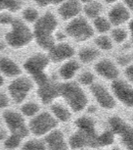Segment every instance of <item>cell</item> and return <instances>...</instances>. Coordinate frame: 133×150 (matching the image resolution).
<instances>
[{
    "mask_svg": "<svg viewBox=\"0 0 133 150\" xmlns=\"http://www.w3.org/2000/svg\"><path fill=\"white\" fill-rule=\"evenodd\" d=\"M57 28V20L51 13H46L37 19L34 25L33 35L37 44L43 49L50 50L55 45L53 33Z\"/></svg>",
    "mask_w": 133,
    "mask_h": 150,
    "instance_id": "cell-1",
    "label": "cell"
},
{
    "mask_svg": "<svg viewBox=\"0 0 133 150\" xmlns=\"http://www.w3.org/2000/svg\"><path fill=\"white\" fill-rule=\"evenodd\" d=\"M60 95H62L75 112H79L85 108L87 96L80 86L75 83L60 84Z\"/></svg>",
    "mask_w": 133,
    "mask_h": 150,
    "instance_id": "cell-2",
    "label": "cell"
},
{
    "mask_svg": "<svg viewBox=\"0 0 133 150\" xmlns=\"http://www.w3.org/2000/svg\"><path fill=\"white\" fill-rule=\"evenodd\" d=\"M11 25L12 30L6 35V40L11 47L21 48L32 41L33 35L27 25L20 20H13Z\"/></svg>",
    "mask_w": 133,
    "mask_h": 150,
    "instance_id": "cell-3",
    "label": "cell"
},
{
    "mask_svg": "<svg viewBox=\"0 0 133 150\" xmlns=\"http://www.w3.org/2000/svg\"><path fill=\"white\" fill-rule=\"evenodd\" d=\"M66 32L76 41H85L93 36V29L84 18H75L66 28Z\"/></svg>",
    "mask_w": 133,
    "mask_h": 150,
    "instance_id": "cell-4",
    "label": "cell"
},
{
    "mask_svg": "<svg viewBox=\"0 0 133 150\" xmlns=\"http://www.w3.org/2000/svg\"><path fill=\"white\" fill-rule=\"evenodd\" d=\"M58 126V122L49 113L43 112L30 121L29 129L34 135L40 137L53 131Z\"/></svg>",
    "mask_w": 133,
    "mask_h": 150,
    "instance_id": "cell-5",
    "label": "cell"
},
{
    "mask_svg": "<svg viewBox=\"0 0 133 150\" xmlns=\"http://www.w3.org/2000/svg\"><path fill=\"white\" fill-rule=\"evenodd\" d=\"M109 124L112 132L120 137L121 141L127 150H133V128L118 116L110 118Z\"/></svg>",
    "mask_w": 133,
    "mask_h": 150,
    "instance_id": "cell-6",
    "label": "cell"
},
{
    "mask_svg": "<svg viewBox=\"0 0 133 150\" xmlns=\"http://www.w3.org/2000/svg\"><path fill=\"white\" fill-rule=\"evenodd\" d=\"M98 137L96 131L79 129L70 137L69 144L72 149H79L83 147L98 148Z\"/></svg>",
    "mask_w": 133,
    "mask_h": 150,
    "instance_id": "cell-7",
    "label": "cell"
},
{
    "mask_svg": "<svg viewBox=\"0 0 133 150\" xmlns=\"http://www.w3.org/2000/svg\"><path fill=\"white\" fill-rule=\"evenodd\" d=\"M3 119L12 134L24 138L29 135L30 129L25 126V120L21 114L7 110L3 113Z\"/></svg>",
    "mask_w": 133,
    "mask_h": 150,
    "instance_id": "cell-8",
    "label": "cell"
},
{
    "mask_svg": "<svg viewBox=\"0 0 133 150\" xmlns=\"http://www.w3.org/2000/svg\"><path fill=\"white\" fill-rule=\"evenodd\" d=\"M32 88V83L27 78L16 79L8 86V90L11 97L16 103H21L27 97V93Z\"/></svg>",
    "mask_w": 133,
    "mask_h": 150,
    "instance_id": "cell-9",
    "label": "cell"
},
{
    "mask_svg": "<svg viewBox=\"0 0 133 150\" xmlns=\"http://www.w3.org/2000/svg\"><path fill=\"white\" fill-rule=\"evenodd\" d=\"M112 89L117 98L128 107H133V87L123 81H115Z\"/></svg>",
    "mask_w": 133,
    "mask_h": 150,
    "instance_id": "cell-10",
    "label": "cell"
},
{
    "mask_svg": "<svg viewBox=\"0 0 133 150\" xmlns=\"http://www.w3.org/2000/svg\"><path fill=\"white\" fill-rule=\"evenodd\" d=\"M49 64V59L47 56L43 54H35L30 57L25 62L24 67L27 73L30 74L32 77L44 73L45 68Z\"/></svg>",
    "mask_w": 133,
    "mask_h": 150,
    "instance_id": "cell-11",
    "label": "cell"
},
{
    "mask_svg": "<svg viewBox=\"0 0 133 150\" xmlns=\"http://www.w3.org/2000/svg\"><path fill=\"white\" fill-rule=\"evenodd\" d=\"M37 94L44 104L52 102L55 98L60 96V84L48 80L44 83L38 86Z\"/></svg>",
    "mask_w": 133,
    "mask_h": 150,
    "instance_id": "cell-12",
    "label": "cell"
},
{
    "mask_svg": "<svg viewBox=\"0 0 133 150\" xmlns=\"http://www.w3.org/2000/svg\"><path fill=\"white\" fill-rule=\"evenodd\" d=\"M91 91L95 96L99 105L105 109H113L115 106V101L110 92L101 84H92Z\"/></svg>",
    "mask_w": 133,
    "mask_h": 150,
    "instance_id": "cell-13",
    "label": "cell"
},
{
    "mask_svg": "<svg viewBox=\"0 0 133 150\" xmlns=\"http://www.w3.org/2000/svg\"><path fill=\"white\" fill-rule=\"evenodd\" d=\"M75 54L73 48L68 43H59L49 50V57L53 62H62L72 57Z\"/></svg>",
    "mask_w": 133,
    "mask_h": 150,
    "instance_id": "cell-14",
    "label": "cell"
},
{
    "mask_svg": "<svg viewBox=\"0 0 133 150\" xmlns=\"http://www.w3.org/2000/svg\"><path fill=\"white\" fill-rule=\"evenodd\" d=\"M45 143L47 144L48 150H69L64 135L61 131L54 129L44 138Z\"/></svg>",
    "mask_w": 133,
    "mask_h": 150,
    "instance_id": "cell-15",
    "label": "cell"
},
{
    "mask_svg": "<svg viewBox=\"0 0 133 150\" xmlns=\"http://www.w3.org/2000/svg\"><path fill=\"white\" fill-rule=\"evenodd\" d=\"M95 70L99 75L107 80H115L118 77V70L115 65L108 59H104L98 62L95 66Z\"/></svg>",
    "mask_w": 133,
    "mask_h": 150,
    "instance_id": "cell-16",
    "label": "cell"
},
{
    "mask_svg": "<svg viewBox=\"0 0 133 150\" xmlns=\"http://www.w3.org/2000/svg\"><path fill=\"white\" fill-rule=\"evenodd\" d=\"M80 12V3L77 0H68L59 8V14L63 19L70 20L75 18Z\"/></svg>",
    "mask_w": 133,
    "mask_h": 150,
    "instance_id": "cell-17",
    "label": "cell"
},
{
    "mask_svg": "<svg viewBox=\"0 0 133 150\" xmlns=\"http://www.w3.org/2000/svg\"><path fill=\"white\" fill-rule=\"evenodd\" d=\"M129 12L122 5H117L109 13V19L110 23H112L115 26H120L123 24L129 19Z\"/></svg>",
    "mask_w": 133,
    "mask_h": 150,
    "instance_id": "cell-18",
    "label": "cell"
},
{
    "mask_svg": "<svg viewBox=\"0 0 133 150\" xmlns=\"http://www.w3.org/2000/svg\"><path fill=\"white\" fill-rule=\"evenodd\" d=\"M0 71L7 77H16L21 74V69L10 58L0 59Z\"/></svg>",
    "mask_w": 133,
    "mask_h": 150,
    "instance_id": "cell-19",
    "label": "cell"
},
{
    "mask_svg": "<svg viewBox=\"0 0 133 150\" xmlns=\"http://www.w3.org/2000/svg\"><path fill=\"white\" fill-rule=\"evenodd\" d=\"M78 69L79 65L75 61H69L60 68V75L64 80H70Z\"/></svg>",
    "mask_w": 133,
    "mask_h": 150,
    "instance_id": "cell-20",
    "label": "cell"
},
{
    "mask_svg": "<svg viewBox=\"0 0 133 150\" xmlns=\"http://www.w3.org/2000/svg\"><path fill=\"white\" fill-rule=\"evenodd\" d=\"M51 111L62 122L69 121L70 117H72L70 112L68 109L65 108L64 106H62L61 104H54V105H52L51 106Z\"/></svg>",
    "mask_w": 133,
    "mask_h": 150,
    "instance_id": "cell-21",
    "label": "cell"
},
{
    "mask_svg": "<svg viewBox=\"0 0 133 150\" xmlns=\"http://www.w3.org/2000/svg\"><path fill=\"white\" fill-rule=\"evenodd\" d=\"M99 52L94 48L86 47L79 51V59L84 63H90L98 57Z\"/></svg>",
    "mask_w": 133,
    "mask_h": 150,
    "instance_id": "cell-22",
    "label": "cell"
},
{
    "mask_svg": "<svg viewBox=\"0 0 133 150\" xmlns=\"http://www.w3.org/2000/svg\"><path fill=\"white\" fill-rule=\"evenodd\" d=\"M84 12L89 18H97L102 12V5L98 2L91 1L84 7Z\"/></svg>",
    "mask_w": 133,
    "mask_h": 150,
    "instance_id": "cell-23",
    "label": "cell"
},
{
    "mask_svg": "<svg viewBox=\"0 0 133 150\" xmlns=\"http://www.w3.org/2000/svg\"><path fill=\"white\" fill-rule=\"evenodd\" d=\"M75 126L83 131H95V124L92 119L88 117H80L75 122Z\"/></svg>",
    "mask_w": 133,
    "mask_h": 150,
    "instance_id": "cell-24",
    "label": "cell"
},
{
    "mask_svg": "<svg viewBox=\"0 0 133 150\" xmlns=\"http://www.w3.org/2000/svg\"><path fill=\"white\" fill-rule=\"evenodd\" d=\"M22 6L21 0H0V10L7 9L12 12L19 10Z\"/></svg>",
    "mask_w": 133,
    "mask_h": 150,
    "instance_id": "cell-25",
    "label": "cell"
},
{
    "mask_svg": "<svg viewBox=\"0 0 133 150\" xmlns=\"http://www.w3.org/2000/svg\"><path fill=\"white\" fill-rule=\"evenodd\" d=\"M114 140H115L114 132L112 131H106L98 137V147L110 145V144L114 142Z\"/></svg>",
    "mask_w": 133,
    "mask_h": 150,
    "instance_id": "cell-26",
    "label": "cell"
},
{
    "mask_svg": "<svg viewBox=\"0 0 133 150\" xmlns=\"http://www.w3.org/2000/svg\"><path fill=\"white\" fill-rule=\"evenodd\" d=\"M40 107H39L38 104L33 103V102H30V103H25L22 106L21 111L25 116H27V117H32V116H34L36 113L39 111Z\"/></svg>",
    "mask_w": 133,
    "mask_h": 150,
    "instance_id": "cell-27",
    "label": "cell"
},
{
    "mask_svg": "<svg viewBox=\"0 0 133 150\" xmlns=\"http://www.w3.org/2000/svg\"><path fill=\"white\" fill-rule=\"evenodd\" d=\"M94 26L99 33H107L111 28V24L104 17H97L94 21Z\"/></svg>",
    "mask_w": 133,
    "mask_h": 150,
    "instance_id": "cell-28",
    "label": "cell"
},
{
    "mask_svg": "<svg viewBox=\"0 0 133 150\" xmlns=\"http://www.w3.org/2000/svg\"><path fill=\"white\" fill-rule=\"evenodd\" d=\"M22 150H46V146L43 141L38 139H32L25 143Z\"/></svg>",
    "mask_w": 133,
    "mask_h": 150,
    "instance_id": "cell-29",
    "label": "cell"
},
{
    "mask_svg": "<svg viewBox=\"0 0 133 150\" xmlns=\"http://www.w3.org/2000/svg\"><path fill=\"white\" fill-rule=\"evenodd\" d=\"M22 138L15 134H11L9 137L6 138V140L4 141V146L7 149H16L17 147H19L20 143H21Z\"/></svg>",
    "mask_w": 133,
    "mask_h": 150,
    "instance_id": "cell-30",
    "label": "cell"
},
{
    "mask_svg": "<svg viewBox=\"0 0 133 150\" xmlns=\"http://www.w3.org/2000/svg\"><path fill=\"white\" fill-rule=\"evenodd\" d=\"M96 45L101 48L102 50H110L112 48V41L108 36H105V35H102V36H99V38H96Z\"/></svg>",
    "mask_w": 133,
    "mask_h": 150,
    "instance_id": "cell-31",
    "label": "cell"
},
{
    "mask_svg": "<svg viewBox=\"0 0 133 150\" xmlns=\"http://www.w3.org/2000/svg\"><path fill=\"white\" fill-rule=\"evenodd\" d=\"M23 16H24L25 20L27 22H30V23H33L35 21H37L38 19V13L37 11L33 8H27L24 13H23Z\"/></svg>",
    "mask_w": 133,
    "mask_h": 150,
    "instance_id": "cell-32",
    "label": "cell"
},
{
    "mask_svg": "<svg viewBox=\"0 0 133 150\" xmlns=\"http://www.w3.org/2000/svg\"><path fill=\"white\" fill-rule=\"evenodd\" d=\"M112 36L115 42L120 43V42H123L126 39L127 33L125 30L122 29H115L112 32Z\"/></svg>",
    "mask_w": 133,
    "mask_h": 150,
    "instance_id": "cell-33",
    "label": "cell"
},
{
    "mask_svg": "<svg viewBox=\"0 0 133 150\" xmlns=\"http://www.w3.org/2000/svg\"><path fill=\"white\" fill-rule=\"evenodd\" d=\"M79 81H80V83L84 84V86H89V84H91L93 81H94V76H93L91 73L85 72L80 76Z\"/></svg>",
    "mask_w": 133,
    "mask_h": 150,
    "instance_id": "cell-34",
    "label": "cell"
},
{
    "mask_svg": "<svg viewBox=\"0 0 133 150\" xmlns=\"http://www.w3.org/2000/svg\"><path fill=\"white\" fill-rule=\"evenodd\" d=\"M9 105V98L6 94L0 92V109L6 108Z\"/></svg>",
    "mask_w": 133,
    "mask_h": 150,
    "instance_id": "cell-35",
    "label": "cell"
},
{
    "mask_svg": "<svg viewBox=\"0 0 133 150\" xmlns=\"http://www.w3.org/2000/svg\"><path fill=\"white\" fill-rule=\"evenodd\" d=\"M132 59L133 58L130 55H121L120 57L118 58V64L124 66V65H127L128 63H130Z\"/></svg>",
    "mask_w": 133,
    "mask_h": 150,
    "instance_id": "cell-36",
    "label": "cell"
},
{
    "mask_svg": "<svg viewBox=\"0 0 133 150\" xmlns=\"http://www.w3.org/2000/svg\"><path fill=\"white\" fill-rule=\"evenodd\" d=\"M13 18L12 16L8 15V14H3V15L0 16V24L3 25H7V24H11L13 22Z\"/></svg>",
    "mask_w": 133,
    "mask_h": 150,
    "instance_id": "cell-37",
    "label": "cell"
},
{
    "mask_svg": "<svg viewBox=\"0 0 133 150\" xmlns=\"http://www.w3.org/2000/svg\"><path fill=\"white\" fill-rule=\"evenodd\" d=\"M125 76H126V78L133 83V64H131L130 66H128L126 68Z\"/></svg>",
    "mask_w": 133,
    "mask_h": 150,
    "instance_id": "cell-38",
    "label": "cell"
},
{
    "mask_svg": "<svg viewBox=\"0 0 133 150\" xmlns=\"http://www.w3.org/2000/svg\"><path fill=\"white\" fill-rule=\"evenodd\" d=\"M34 1L39 5V6H46V5L50 3L49 0H34Z\"/></svg>",
    "mask_w": 133,
    "mask_h": 150,
    "instance_id": "cell-39",
    "label": "cell"
},
{
    "mask_svg": "<svg viewBox=\"0 0 133 150\" xmlns=\"http://www.w3.org/2000/svg\"><path fill=\"white\" fill-rule=\"evenodd\" d=\"M124 3L126 4V6L128 7L130 10L133 11V0H124Z\"/></svg>",
    "mask_w": 133,
    "mask_h": 150,
    "instance_id": "cell-40",
    "label": "cell"
},
{
    "mask_svg": "<svg viewBox=\"0 0 133 150\" xmlns=\"http://www.w3.org/2000/svg\"><path fill=\"white\" fill-rule=\"evenodd\" d=\"M7 137V134H6V131L3 129L2 128H0V140L4 139L5 137Z\"/></svg>",
    "mask_w": 133,
    "mask_h": 150,
    "instance_id": "cell-41",
    "label": "cell"
},
{
    "mask_svg": "<svg viewBox=\"0 0 133 150\" xmlns=\"http://www.w3.org/2000/svg\"><path fill=\"white\" fill-rule=\"evenodd\" d=\"M50 3L52 4H59V3H62V2H64L65 0H49Z\"/></svg>",
    "mask_w": 133,
    "mask_h": 150,
    "instance_id": "cell-42",
    "label": "cell"
},
{
    "mask_svg": "<svg viewBox=\"0 0 133 150\" xmlns=\"http://www.w3.org/2000/svg\"><path fill=\"white\" fill-rule=\"evenodd\" d=\"M129 29H130V32H131V35H132V42H133V20L130 22L129 24Z\"/></svg>",
    "mask_w": 133,
    "mask_h": 150,
    "instance_id": "cell-43",
    "label": "cell"
},
{
    "mask_svg": "<svg viewBox=\"0 0 133 150\" xmlns=\"http://www.w3.org/2000/svg\"><path fill=\"white\" fill-rule=\"evenodd\" d=\"M3 83H4V79H3V77L1 76V74H0V86H3Z\"/></svg>",
    "mask_w": 133,
    "mask_h": 150,
    "instance_id": "cell-44",
    "label": "cell"
},
{
    "mask_svg": "<svg viewBox=\"0 0 133 150\" xmlns=\"http://www.w3.org/2000/svg\"><path fill=\"white\" fill-rule=\"evenodd\" d=\"M95 110H96L95 107H94V106H91V107H90V108H89L88 111H89V112H95Z\"/></svg>",
    "mask_w": 133,
    "mask_h": 150,
    "instance_id": "cell-45",
    "label": "cell"
},
{
    "mask_svg": "<svg viewBox=\"0 0 133 150\" xmlns=\"http://www.w3.org/2000/svg\"><path fill=\"white\" fill-rule=\"evenodd\" d=\"M105 1H106L107 3H113V2L117 1V0H105Z\"/></svg>",
    "mask_w": 133,
    "mask_h": 150,
    "instance_id": "cell-46",
    "label": "cell"
},
{
    "mask_svg": "<svg viewBox=\"0 0 133 150\" xmlns=\"http://www.w3.org/2000/svg\"><path fill=\"white\" fill-rule=\"evenodd\" d=\"M82 2H86V3H89V2H91V1H94V0H81Z\"/></svg>",
    "mask_w": 133,
    "mask_h": 150,
    "instance_id": "cell-47",
    "label": "cell"
},
{
    "mask_svg": "<svg viewBox=\"0 0 133 150\" xmlns=\"http://www.w3.org/2000/svg\"><path fill=\"white\" fill-rule=\"evenodd\" d=\"M113 150H120V149L117 148V147H115V148H113Z\"/></svg>",
    "mask_w": 133,
    "mask_h": 150,
    "instance_id": "cell-48",
    "label": "cell"
},
{
    "mask_svg": "<svg viewBox=\"0 0 133 150\" xmlns=\"http://www.w3.org/2000/svg\"><path fill=\"white\" fill-rule=\"evenodd\" d=\"M83 150H84V149H83Z\"/></svg>",
    "mask_w": 133,
    "mask_h": 150,
    "instance_id": "cell-49",
    "label": "cell"
}]
</instances>
